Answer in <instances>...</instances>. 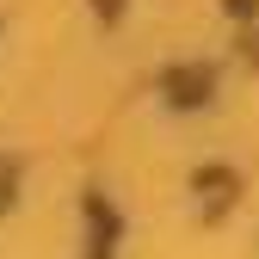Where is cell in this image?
Listing matches in <instances>:
<instances>
[{
  "label": "cell",
  "instance_id": "obj_1",
  "mask_svg": "<svg viewBox=\"0 0 259 259\" xmlns=\"http://www.w3.org/2000/svg\"><path fill=\"white\" fill-rule=\"evenodd\" d=\"M198 185H204V204H210V210H222V204L235 198V179H229V173H204Z\"/></svg>",
  "mask_w": 259,
  "mask_h": 259
}]
</instances>
